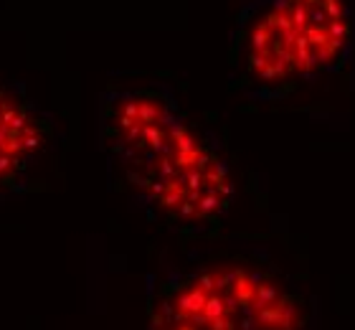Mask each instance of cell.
I'll list each match as a JSON object with an SVG mask.
<instances>
[{
	"label": "cell",
	"mask_w": 355,
	"mask_h": 330,
	"mask_svg": "<svg viewBox=\"0 0 355 330\" xmlns=\"http://www.w3.org/2000/svg\"><path fill=\"white\" fill-rule=\"evenodd\" d=\"M302 300L269 267L208 262L153 285L150 330H300Z\"/></svg>",
	"instance_id": "3957f363"
},
{
	"label": "cell",
	"mask_w": 355,
	"mask_h": 330,
	"mask_svg": "<svg viewBox=\"0 0 355 330\" xmlns=\"http://www.w3.org/2000/svg\"><path fill=\"white\" fill-rule=\"evenodd\" d=\"M96 119L112 183L153 224L180 236H211L223 226L236 201L231 163L171 87L110 84Z\"/></svg>",
	"instance_id": "6da1fadb"
},
{
	"label": "cell",
	"mask_w": 355,
	"mask_h": 330,
	"mask_svg": "<svg viewBox=\"0 0 355 330\" xmlns=\"http://www.w3.org/2000/svg\"><path fill=\"white\" fill-rule=\"evenodd\" d=\"M49 147V117L23 87L0 79V196L21 191Z\"/></svg>",
	"instance_id": "277c9868"
},
{
	"label": "cell",
	"mask_w": 355,
	"mask_h": 330,
	"mask_svg": "<svg viewBox=\"0 0 355 330\" xmlns=\"http://www.w3.org/2000/svg\"><path fill=\"white\" fill-rule=\"evenodd\" d=\"M355 56V0H246L229 38L231 87L284 102Z\"/></svg>",
	"instance_id": "7a4b0ae2"
}]
</instances>
